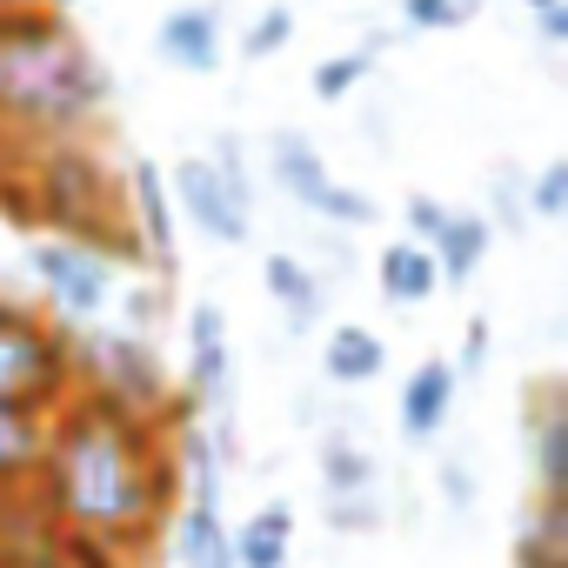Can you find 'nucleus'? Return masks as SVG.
Here are the masks:
<instances>
[{"mask_svg": "<svg viewBox=\"0 0 568 568\" xmlns=\"http://www.w3.org/2000/svg\"><path fill=\"white\" fill-rule=\"evenodd\" d=\"M181 422H194V402H181L174 415H134L101 395H74L48 422L34 475L41 521L108 548L114 561L154 548L168 535V515L181 508V462H174Z\"/></svg>", "mask_w": 568, "mask_h": 568, "instance_id": "1", "label": "nucleus"}, {"mask_svg": "<svg viewBox=\"0 0 568 568\" xmlns=\"http://www.w3.org/2000/svg\"><path fill=\"white\" fill-rule=\"evenodd\" d=\"M108 101H114V81L101 54L68 28V14L21 8L0 21V154L88 141Z\"/></svg>", "mask_w": 568, "mask_h": 568, "instance_id": "2", "label": "nucleus"}, {"mask_svg": "<svg viewBox=\"0 0 568 568\" xmlns=\"http://www.w3.org/2000/svg\"><path fill=\"white\" fill-rule=\"evenodd\" d=\"M0 207L28 234H61L114 254L128 274H141V247L128 227V174L94 141H48L28 154H0Z\"/></svg>", "mask_w": 568, "mask_h": 568, "instance_id": "3", "label": "nucleus"}, {"mask_svg": "<svg viewBox=\"0 0 568 568\" xmlns=\"http://www.w3.org/2000/svg\"><path fill=\"white\" fill-rule=\"evenodd\" d=\"M74 402V342L68 328L34 308L0 295V408L54 422Z\"/></svg>", "mask_w": 568, "mask_h": 568, "instance_id": "4", "label": "nucleus"}, {"mask_svg": "<svg viewBox=\"0 0 568 568\" xmlns=\"http://www.w3.org/2000/svg\"><path fill=\"white\" fill-rule=\"evenodd\" d=\"M68 342H74V395H101L134 415H174L187 402L154 335H134L121 322H88V328H68Z\"/></svg>", "mask_w": 568, "mask_h": 568, "instance_id": "5", "label": "nucleus"}, {"mask_svg": "<svg viewBox=\"0 0 568 568\" xmlns=\"http://www.w3.org/2000/svg\"><path fill=\"white\" fill-rule=\"evenodd\" d=\"M28 274L48 302V315L61 328H88V322H108L114 295H121V261L88 247V241H61V234H34L28 241Z\"/></svg>", "mask_w": 568, "mask_h": 568, "instance_id": "6", "label": "nucleus"}, {"mask_svg": "<svg viewBox=\"0 0 568 568\" xmlns=\"http://www.w3.org/2000/svg\"><path fill=\"white\" fill-rule=\"evenodd\" d=\"M168 201H174V221H187L214 247H247L254 234V194L234 187L207 154H181L168 168Z\"/></svg>", "mask_w": 568, "mask_h": 568, "instance_id": "7", "label": "nucleus"}, {"mask_svg": "<svg viewBox=\"0 0 568 568\" xmlns=\"http://www.w3.org/2000/svg\"><path fill=\"white\" fill-rule=\"evenodd\" d=\"M267 168H274V187L288 194L295 207H308V214H322V221H335V227H368V221H375V201H368L362 187H342V181L328 174L322 148H315L308 134H295V128H281V134L267 141Z\"/></svg>", "mask_w": 568, "mask_h": 568, "instance_id": "8", "label": "nucleus"}, {"mask_svg": "<svg viewBox=\"0 0 568 568\" xmlns=\"http://www.w3.org/2000/svg\"><path fill=\"white\" fill-rule=\"evenodd\" d=\"M181 335H187V362H181V375H187V402H194V415H207V435L221 442V448H234L227 442V388H234V335H227V308L221 302H194L187 315H181ZM234 462V455H227Z\"/></svg>", "mask_w": 568, "mask_h": 568, "instance_id": "9", "label": "nucleus"}, {"mask_svg": "<svg viewBox=\"0 0 568 568\" xmlns=\"http://www.w3.org/2000/svg\"><path fill=\"white\" fill-rule=\"evenodd\" d=\"M128 227H134L141 267L154 281H174V267H181V247H174L181 221H174V201H168V168L148 161V154L128 168Z\"/></svg>", "mask_w": 568, "mask_h": 568, "instance_id": "10", "label": "nucleus"}, {"mask_svg": "<svg viewBox=\"0 0 568 568\" xmlns=\"http://www.w3.org/2000/svg\"><path fill=\"white\" fill-rule=\"evenodd\" d=\"M455 402H462L455 362H442V355H435V362L408 368V382H402V402H395V428H402L408 442H435V435L448 428Z\"/></svg>", "mask_w": 568, "mask_h": 568, "instance_id": "11", "label": "nucleus"}, {"mask_svg": "<svg viewBox=\"0 0 568 568\" xmlns=\"http://www.w3.org/2000/svg\"><path fill=\"white\" fill-rule=\"evenodd\" d=\"M154 48H161V61L181 68V74H214L221 54H227L221 14H214V8H168L161 28H154Z\"/></svg>", "mask_w": 568, "mask_h": 568, "instance_id": "12", "label": "nucleus"}, {"mask_svg": "<svg viewBox=\"0 0 568 568\" xmlns=\"http://www.w3.org/2000/svg\"><path fill=\"white\" fill-rule=\"evenodd\" d=\"M168 535H174V568H234V535L221 501H181L168 515Z\"/></svg>", "mask_w": 568, "mask_h": 568, "instance_id": "13", "label": "nucleus"}, {"mask_svg": "<svg viewBox=\"0 0 568 568\" xmlns=\"http://www.w3.org/2000/svg\"><path fill=\"white\" fill-rule=\"evenodd\" d=\"M488 241H495V221H488V214H475V207H448L442 227H435L422 247L435 254V274H442V281H475V267L488 261Z\"/></svg>", "mask_w": 568, "mask_h": 568, "instance_id": "14", "label": "nucleus"}, {"mask_svg": "<svg viewBox=\"0 0 568 568\" xmlns=\"http://www.w3.org/2000/svg\"><path fill=\"white\" fill-rule=\"evenodd\" d=\"M375 281H382V302L388 308H422V302H435L442 295V274H435V254L422 247V241H388L382 254H375Z\"/></svg>", "mask_w": 568, "mask_h": 568, "instance_id": "15", "label": "nucleus"}, {"mask_svg": "<svg viewBox=\"0 0 568 568\" xmlns=\"http://www.w3.org/2000/svg\"><path fill=\"white\" fill-rule=\"evenodd\" d=\"M261 288L274 295L281 322H288L295 335L322 328V281H315V267H308L302 254H267V261H261Z\"/></svg>", "mask_w": 568, "mask_h": 568, "instance_id": "16", "label": "nucleus"}, {"mask_svg": "<svg viewBox=\"0 0 568 568\" xmlns=\"http://www.w3.org/2000/svg\"><path fill=\"white\" fill-rule=\"evenodd\" d=\"M227 535H234V568H295V508L288 501L254 508Z\"/></svg>", "mask_w": 568, "mask_h": 568, "instance_id": "17", "label": "nucleus"}, {"mask_svg": "<svg viewBox=\"0 0 568 568\" xmlns=\"http://www.w3.org/2000/svg\"><path fill=\"white\" fill-rule=\"evenodd\" d=\"M41 448H48V422L0 408V508H14V501L34 488V475H41Z\"/></svg>", "mask_w": 568, "mask_h": 568, "instance_id": "18", "label": "nucleus"}, {"mask_svg": "<svg viewBox=\"0 0 568 568\" xmlns=\"http://www.w3.org/2000/svg\"><path fill=\"white\" fill-rule=\"evenodd\" d=\"M528 448H535V488L541 501H561V455H568V408L561 388H541L528 408Z\"/></svg>", "mask_w": 568, "mask_h": 568, "instance_id": "19", "label": "nucleus"}, {"mask_svg": "<svg viewBox=\"0 0 568 568\" xmlns=\"http://www.w3.org/2000/svg\"><path fill=\"white\" fill-rule=\"evenodd\" d=\"M382 368H388V348H382L375 328H355V322L328 328V348H322V375H328V382L362 388V382H375Z\"/></svg>", "mask_w": 568, "mask_h": 568, "instance_id": "20", "label": "nucleus"}, {"mask_svg": "<svg viewBox=\"0 0 568 568\" xmlns=\"http://www.w3.org/2000/svg\"><path fill=\"white\" fill-rule=\"evenodd\" d=\"M315 468H322V488H328V501L375 495V481H382L375 455H368L362 442H348V435H328V442H322V455H315Z\"/></svg>", "mask_w": 568, "mask_h": 568, "instance_id": "21", "label": "nucleus"}, {"mask_svg": "<svg viewBox=\"0 0 568 568\" xmlns=\"http://www.w3.org/2000/svg\"><path fill=\"white\" fill-rule=\"evenodd\" d=\"M515 568H568V508L535 501V515L515 528Z\"/></svg>", "mask_w": 568, "mask_h": 568, "instance_id": "22", "label": "nucleus"}, {"mask_svg": "<svg viewBox=\"0 0 568 568\" xmlns=\"http://www.w3.org/2000/svg\"><path fill=\"white\" fill-rule=\"evenodd\" d=\"M488 0H402V34H455Z\"/></svg>", "mask_w": 568, "mask_h": 568, "instance_id": "23", "label": "nucleus"}, {"mask_svg": "<svg viewBox=\"0 0 568 568\" xmlns=\"http://www.w3.org/2000/svg\"><path fill=\"white\" fill-rule=\"evenodd\" d=\"M295 41V8H261L254 28H241V61H274Z\"/></svg>", "mask_w": 568, "mask_h": 568, "instance_id": "24", "label": "nucleus"}, {"mask_svg": "<svg viewBox=\"0 0 568 568\" xmlns=\"http://www.w3.org/2000/svg\"><path fill=\"white\" fill-rule=\"evenodd\" d=\"M368 54L362 48H348V54H328V61H315V101H348L362 81H368Z\"/></svg>", "mask_w": 568, "mask_h": 568, "instance_id": "25", "label": "nucleus"}, {"mask_svg": "<svg viewBox=\"0 0 568 568\" xmlns=\"http://www.w3.org/2000/svg\"><path fill=\"white\" fill-rule=\"evenodd\" d=\"M521 201H528V221H561L568 214V161L555 154L535 181H521Z\"/></svg>", "mask_w": 568, "mask_h": 568, "instance_id": "26", "label": "nucleus"}, {"mask_svg": "<svg viewBox=\"0 0 568 568\" xmlns=\"http://www.w3.org/2000/svg\"><path fill=\"white\" fill-rule=\"evenodd\" d=\"M121 308H128V322L121 328H134V335H154V322L168 315V281H154V274H134V288L128 295H114Z\"/></svg>", "mask_w": 568, "mask_h": 568, "instance_id": "27", "label": "nucleus"}, {"mask_svg": "<svg viewBox=\"0 0 568 568\" xmlns=\"http://www.w3.org/2000/svg\"><path fill=\"white\" fill-rule=\"evenodd\" d=\"M328 528H355V535H368V528H382V501L375 495H355V501H328Z\"/></svg>", "mask_w": 568, "mask_h": 568, "instance_id": "28", "label": "nucleus"}, {"mask_svg": "<svg viewBox=\"0 0 568 568\" xmlns=\"http://www.w3.org/2000/svg\"><path fill=\"white\" fill-rule=\"evenodd\" d=\"M435 488H442V501H448L455 515H468V508H475V475H468V468H462L455 455H448V462L435 468Z\"/></svg>", "mask_w": 568, "mask_h": 568, "instance_id": "29", "label": "nucleus"}, {"mask_svg": "<svg viewBox=\"0 0 568 568\" xmlns=\"http://www.w3.org/2000/svg\"><path fill=\"white\" fill-rule=\"evenodd\" d=\"M442 214H448V201H435V194H408V207H402L408 241H428V234L442 227Z\"/></svg>", "mask_w": 568, "mask_h": 568, "instance_id": "30", "label": "nucleus"}, {"mask_svg": "<svg viewBox=\"0 0 568 568\" xmlns=\"http://www.w3.org/2000/svg\"><path fill=\"white\" fill-rule=\"evenodd\" d=\"M481 368H488V322L475 315L468 335H462V368H455V382H468V375H481Z\"/></svg>", "mask_w": 568, "mask_h": 568, "instance_id": "31", "label": "nucleus"}, {"mask_svg": "<svg viewBox=\"0 0 568 568\" xmlns=\"http://www.w3.org/2000/svg\"><path fill=\"white\" fill-rule=\"evenodd\" d=\"M495 214H501V221H515V227L528 221V201H521V181H501V187H495Z\"/></svg>", "mask_w": 568, "mask_h": 568, "instance_id": "32", "label": "nucleus"}, {"mask_svg": "<svg viewBox=\"0 0 568 568\" xmlns=\"http://www.w3.org/2000/svg\"><path fill=\"white\" fill-rule=\"evenodd\" d=\"M535 28H541V41H548V48H561V41H568V8H541V14H535Z\"/></svg>", "mask_w": 568, "mask_h": 568, "instance_id": "33", "label": "nucleus"}, {"mask_svg": "<svg viewBox=\"0 0 568 568\" xmlns=\"http://www.w3.org/2000/svg\"><path fill=\"white\" fill-rule=\"evenodd\" d=\"M34 8H41V14H68V8H74V0H34Z\"/></svg>", "mask_w": 568, "mask_h": 568, "instance_id": "34", "label": "nucleus"}, {"mask_svg": "<svg viewBox=\"0 0 568 568\" xmlns=\"http://www.w3.org/2000/svg\"><path fill=\"white\" fill-rule=\"evenodd\" d=\"M21 8H34V0H0V21H8V14H21Z\"/></svg>", "mask_w": 568, "mask_h": 568, "instance_id": "35", "label": "nucleus"}, {"mask_svg": "<svg viewBox=\"0 0 568 568\" xmlns=\"http://www.w3.org/2000/svg\"><path fill=\"white\" fill-rule=\"evenodd\" d=\"M521 8H528V14H541V8H561V0H521Z\"/></svg>", "mask_w": 568, "mask_h": 568, "instance_id": "36", "label": "nucleus"}]
</instances>
